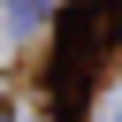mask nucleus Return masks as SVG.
<instances>
[{
	"label": "nucleus",
	"mask_w": 122,
	"mask_h": 122,
	"mask_svg": "<svg viewBox=\"0 0 122 122\" xmlns=\"http://www.w3.org/2000/svg\"><path fill=\"white\" fill-rule=\"evenodd\" d=\"M114 114H122V92H114Z\"/></svg>",
	"instance_id": "nucleus-2"
},
{
	"label": "nucleus",
	"mask_w": 122,
	"mask_h": 122,
	"mask_svg": "<svg viewBox=\"0 0 122 122\" xmlns=\"http://www.w3.org/2000/svg\"><path fill=\"white\" fill-rule=\"evenodd\" d=\"M46 15V0H15V23H38Z\"/></svg>",
	"instance_id": "nucleus-1"
}]
</instances>
